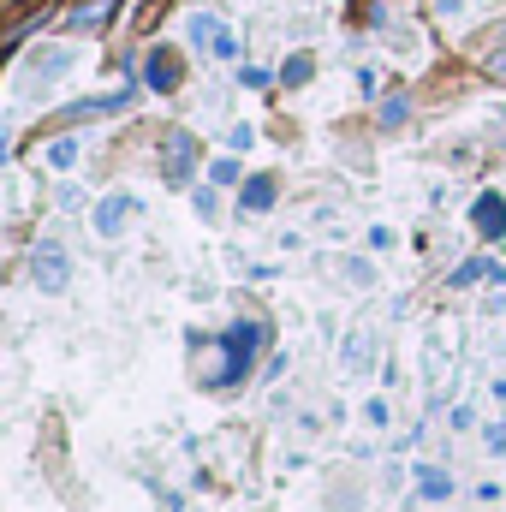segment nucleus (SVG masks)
Here are the masks:
<instances>
[{
  "instance_id": "obj_1",
  "label": "nucleus",
  "mask_w": 506,
  "mask_h": 512,
  "mask_svg": "<svg viewBox=\"0 0 506 512\" xmlns=\"http://www.w3.org/2000/svg\"><path fill=\"white\" fill-rule=\"evenodd\" d=\"M30 274H36V286H42V292H60V286H66V251H60V245H36Z\"/></svg>"
},
{
  "instance_id": "obj_2",
  "label": "nucleus",
  "mask_w": 506,
  "mask_h": 512,
  "mask_svg": "<svg viewBox=\"0 0 506 512\" xmlns=\"http://www.w3.org/2000/svg\"><path fill=\"white\" fill-rule=\"evenodd\" d=\"M131 209H137V197H126V191H120V197H102V203H96V233H102V239H114V233L126 227Z\"/></svg>"
},
{
  "instance_id": "obj_3",
  "label": "nucleus",
  "mask_w": 506,
  "mask_h": 512,
  "mask_svg": "<svg viewBox=\"0 0 506 512\" xmlns=\"http://www.w3.org/2000/svg\"><path fill=\"white\" fill-rule=\"evenodd\" d=\"M471 221H477V233H483V239H501V233H506V203L495 197V191H483V197H477V209H471Z\"/></svg>"
},
{
  "instance_id": "obj_4",
  "label": "nucleus",
  "mask_w": 506,
  "mask_h": 512,
  "mask_svg": "<svg viewBox=\"0 0 506 512\" xmlns=\"http://www.w3.org/2000/svg\"><path fill=\"white\" fill-rule=\"evenodd\" d=\"M167 179H191V137L185 131L167 137Z\"/></svg>"
},
{
  "instance_id": "obj_5",
  "label": "nucleus",
  "mask_w": 506,
  "mask_h": 512,
  "mask_svg": "<svg viewBox=\"0 0 506 512\" xmlns=\"http://www.w3.org/2000/svg\"><path fill=\"white\" fill-rule=\"evenodd\" d=\"M149 84H155V90H173V84H179V60H173L167 48L149 54Z\"/></svg>"
},
{
  "instance_id": "obj_6",
  "label": "nucleus",
  "mask_w": 506,
  "mask_h": 512,
  "mask_svg": "<svg viewBox=\"0 0 506 512\" xmlns=\"http://www.w3.org/2000/svg\"><path fill=\"white\" fill-rule=\"evenodd\" d=\"M239 203H245V209H268V203H274V179H251Z\"/></svg>"
},
{
  "instance_id": "obj_7",
  "label": "nucleus",
  "mask_w": 506,
  "mask_h": 512,
  "mask_svg": "<svg viewBox=\"0 0 506 512\" xmlns=\"http://www.w3.org/2000/svg\"><path fill=\"white\" fill-rule=\"evenodd\" d=\"M108 12H114V0H90V6H78V12H72V24H78V30H90V24H102Z\"/></svg>"
},
{
  "instance_id": "obj_8",
  "label": "nucleus",
  "mask_w": 506,
  "mask_h": 512,
  "mask_svg": "<svg viewBox=\"0 0 506 512\" xmlns=\"http://www.w3.org/2000/svg\"><path fill=\"white\" fill-rule=\"evenodd\" d=\"M72 161H78V143H72V137L48 143V167H72Z\"/></svg>"
},
{
  "instance_id": "obj_9",
  "label": "nucleus",
  "mask_w": 506,
  "mask_h": 512,
  "mask_svg": "<svg viewBox=\"0 0 506 512\" xmlns=\"http://www.w3.org/2000/svg\"><path fill=\"white\" fill-rule=\"evenodd\" d=\"M417 489H423L429 501H441V495H447L453 483H447V471H423V477H417Z\"/></svg>"
},
{
  "instance_id": "obj_10",
  "label": "nucleus",
  "mask_w": 506,
  "mask_h": 512,
  "mask_svg": "<svg viewBox=\"0 0 506 512\" xmlns=\"http://www.w3.org/2000/svg\"><path fill=\"white\" fill-rule=\"evenodd\" d=\"M215 30H221V24H215L209 12H197V18H191V42H215Z\"/></svg>"
},
{
  "instance_id": "obj_11",
  "label": "nucleus",
  "mask_w": 506,
  "mask_h": 512,
  "mask_svg": "<svg viewBox=\"0 0 506 512\" xmlns=\"http://www.w3.org/2000/svg\"><path fill=\"white\" fill-rule=\"evenodd\" d=\"M280 78H286V84H304V78H310V54H292V60H286V72H280Z\"/></svg>"
},
{
  "instance_id": "obj_12",
  "label": "nucleus",
  "mask_w": 506,
  "mask_h": 512,
  "mask_svg": "<svg viewBox=\"0 0 506 512\" xmlns=\"http://www.w3.org/2000/svg\"><path fill=\"white\" fill-rule=\"evenodd\" d=\"M209 179H215V185H233V179H239V161H215Z\"/></svg>"
},
{
  "instance_id": "obj_13",
  "label": "nucleus",
  "mask_w": 506,
  "mask_h": 512,
  "mask_svg": "<svg viewBox=\"0 0 506 512\" xmlns=\"http://www.w3.org/2000/svg\"><path fill=\"white\" fill-rule=\"evenodd\" d=\"M381 120H387V126H399V120H405V96H393V102L381 108Z\"/></svg>"
},
{
  "instance_id": "obj_14",
  "label": "nucleus",
  "mask_w": 506,
  "mask_h": 512,
  "mask_svg": "<svg viewBox=\"0 0 506 512\" xmlns=\"http://www.w3.org/2000/svg\"><path fill=\"white\" fill-rule=\"evenodd\" d=\"M489 78H495V84H506V48H501V54H489Z\"/></svg>"
}]
</instances>
